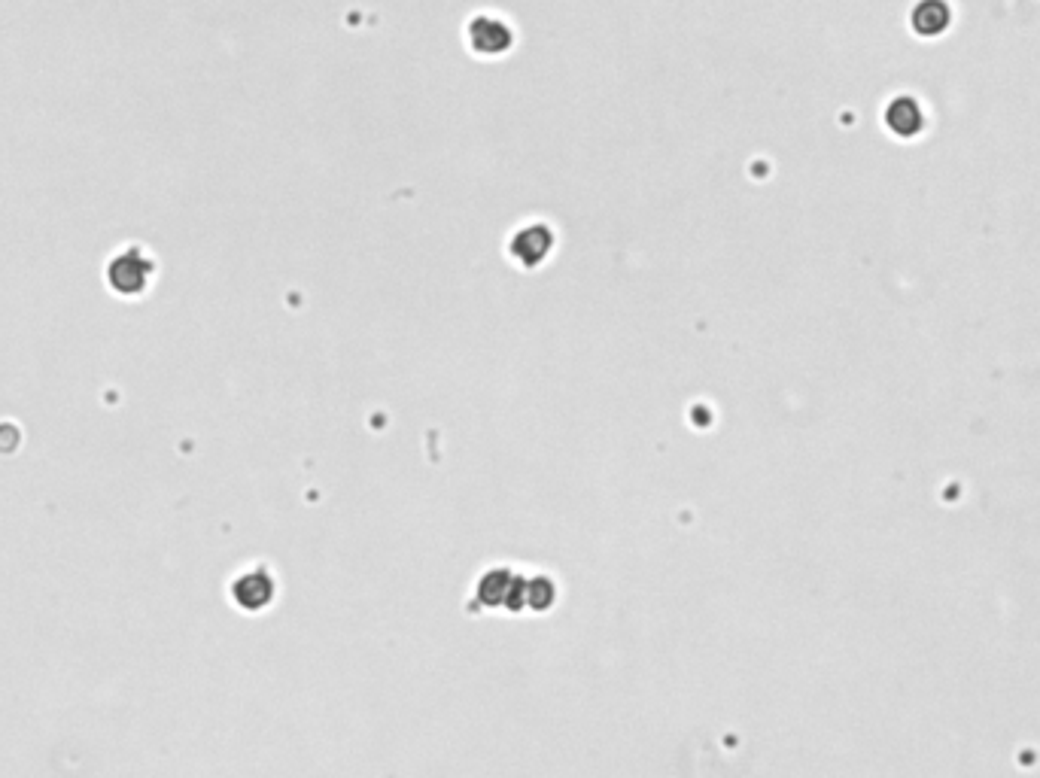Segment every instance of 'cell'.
I'll return each instance as SVG.
<instances>
[{
	"label": "cell",
	"instance_id": "1",
	"mask_svg": "<svg viewBox=\"0 0 1040 778\" xmlns=\"http://www.w3.org/2000/svg\"><path fill=\"white\" fill-rule=\"evenodd\" d=\"M156 271V262L150 259L140 244H128L122 250L113 253V259L107 262V280L116 292L122 295H137L150 286V277Z\"/></svg>",
	"mask_w": 1040,
	"mask_h": 778
},
{
	"label": "cell",
	"instance_id": "2",
	"mask_svg": "<svg viewBox=\"0 0 1040 778\" xmlns=\"http://www.w3.org/2000/svg\"><path fill=\"white\" fill-rule=\"evenodd\" d=\"M466 40L478 55H502L514 43V28L505 16L481 10L466 22Z\"/></svg>",
	"mask_w": 1040,
	"mask_h": 778
},
{
	"label": "cell",
	"instance_id": "3",
	"mask_svg": "<svg viewBox=\"0 0 1040 778\" xmlns=\"http://www.w3.org/2000/svg\"><path fill=\"white\" fill-rule=\"evenodd\" d=\"M554 250V228L542 219L524 222L520 228H514V235L508 241V253L514 256V262L520 265H539L542 259H548Z\"/></svg>",
	"mask_w": 1040,
	"mask_h": 778
},
{
	"label": "cell",
	"instance_id": "4",
	"mask_svg": "<svg viewBox=\"0 0 1040 778\" xmlns=\"http://www.w3.org/2000/svg\"><path fill=\"white\" fill-rule=\"evenodd\" d=\"M247 593H253V602H250V608L256 611V608H262L271 596H274V578L268 575V569H262V566H256V569H247L238 581H235V599L238 602H244L247 599Z\"/></svg>",
	"mask_w": 1040,
	"mask_h": 778
}]
</instances>
